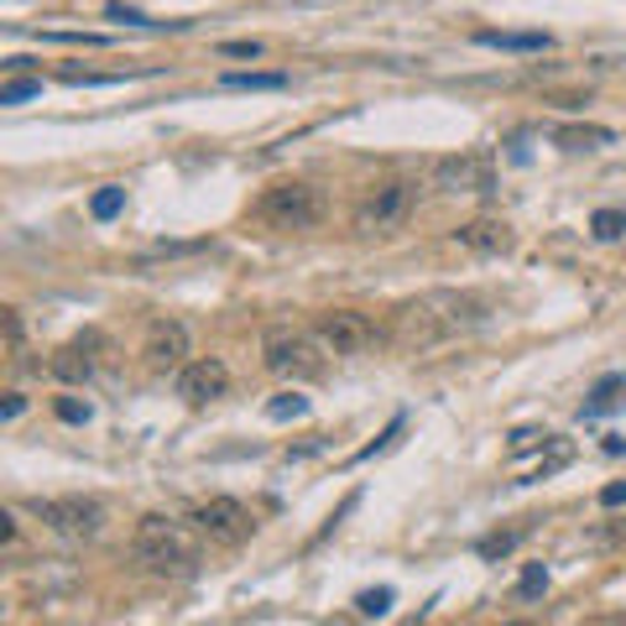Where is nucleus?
Returning a JSON list of instances; mask_svg holds the SVG:
<instances>
[{
  "label": "nucleus",
  "mask_w": 626,
  "mask_h": 626,
  "mask_svg": "<svg viewBox=\"0 0 626 626\" xmlns=\"http://www.w3.org/2000/svg\"><path fill=\"white\" fill-rule=\"evenodd\" d=\"M486 298L475 293H454V288H439V293H423L418 303L397 313V345L408 350H423V345H439L460 330H475L486 319Z\"/></svg>",
  "instance_id": "obj_1"
},
{
  "label": "nucleus",
  "mask_w": 626,
  "mask_h": 626,
  "mask_svg": "<svg viewBox=\"0 0 626 626\" xmlns=\"http://www.w3.org/2000/svg\"><path fill=\"white\" fill-rule=\"evenodd\" d=\"M137 564H147L152 574H194L198 569V528L177 522V517H141L137 528Z\"/></svg>",
  "instance_id": "obj_2"
},
{
  "label": "nucleus",
  "mask_w": 626,
  "mask_h": 626,
  "mask_svg": "<svg viewBox=\"0 0 626 626\" xmlns=\"http://www.w3.org/2000/svg\"><path fill=\"white\" fill-rule=\"evenodd\" d=\"M261 360H267V371L282 376V381H319L324 366H330V350L319 345V334L277 324V330H267V339H261Z\"/></svg>",
  "instance_id": "obj_3"
},
{
  "label": "nucleus",
  "mask_w": 626,
  "mask_h": 626,
  "mask_svg": "<svg viewBox=\"0 0 626 626\" xmlns=\"http://www.w3.org/2000/svg\"><path fill=\"white\" fill-rule=\"evenodd\" d=\"M256 215L267 219L272 230H313V225L324 219V194H319L313 183L288 177V183H272V188L261 194Z\"/></svg>",
  "instance_id": "obj_4"
},
{
  "label": "nucleus",
  "mask_w": 626,
  "mask_h": 626,
  "mask_svg": "<svg viewBox=\"0 0 626 626\" xmlns=\"http://www.w3.org/2000/svg\"><path fill=\"white\" fill-rule=\"evenodd\" d=\"M412 204H418V183H412V177H387V183H376L371 194L360 198L355 230L360 235H391L412 215Z\"/></svg>",
  "instance_id": "obj_5"
},
{
  "label": "nucleus",
  "mask_w": 626,
  "mask_h": 626,
  "mask_svg": "<svg viewBox=\"0 0 626 626\" xmlns=\"http://www.w3.org/2000/svg\"><path fill=\"white\" fill-rule=\"evenodd\" d=\"M313 334H319V345L330 355H366L381 345V330H376V319L355 309H324L313 319Z\"/></svg>",
  "instance_id": "obj_6"
},
{
  "label": "nucleus",
  "mask_w": 626,
  "mask_h": 626,
  "mask_svg": "<svg viewBox=\"0 0 626 626\" xmlns=\"http://www.w3.org/2000/svg\"><path fill=\"white\" fill-rule=\"evenodd\" d=\"M194 528L204 543H215V548H240V543H251V532H256V517L246 501H235V496H215V501H204V507L194 511Z\"/></svg>",
  "instance_id": "obj_7"
},
{
  "label": "nucleus",
  "mask_w": 626,
  "mask_h": 626,
  "mask_svg": "<svg viewBox=\"0 0 626 626\" xmlns=\"http://www.w3.org/2000/svg\"><path fill=\"white\" fill-rule=\"evenodd\" d=\"M110 350V339L99 330H89V334H78V339H68L63 350H53L47 355V376L53 381H68V387H78V381H89V376L99 371V355Z\"/></svg>",
  "instance_id": "obj_8"
},
{
  "label": "nucleus",
  "mask_w": 626,
  "mask_h": 626,
  "mask_svg": "<svg viewBox=\"0 0 626 626\" xmlns=\"http://www.w3.org/2000/svg\"><path fill=\"white\" fill-rule=\"evenodd\" d=\"M37 517L47 528L68 532V538H99V528H105V507L89 501V496H53V501H37Z\"/></svg>",
  "instance_id": "obj_9"
},
{
  "label": "nucleus",
  "mask_w": 626,
  "mask_h": 626,
  "mask_svg": "<svg viewBox=\"0 0 626 626\" xmlns=\"http://www.w3.org/2000/svg\"><path fill=\"white\" fill-rule=\"evenodd\" d=\"M433 183L450 194H490L496 188V168L481 152H460V156H439L433 162Z\"/></svg>",
  "instance_id": "obj_10"
},
{
  "label": "nucleus",
  "mask_w": 626,
  "mask_h": 626,
  "mask_svg": "<svg viewBox=\"0 0 626 626\" xmlns=\"http://www.w3.org/2000/svg\"><path fill=\"white\" fill-rule=\"evenodd\" d=\"M141 355H147L152 371H183V366H188V330H183L177 319H156L152 330H147Z\"/></svg>",
  "instance_id": "obj_11"
},
{
  "label": "nucleus",
  "mask_w": 626,
  "mask_h": 626,
  "mask_svg": "<svg viewBox=\"0 0 626 626\" xmlns=\"http://www.w3.org/2000/svg\"><path fill=\"white\" fill-rule=\"evenodd\" d=\"M225 391H230V371H225V360H215V355L188 360V366L177 371V397H183V402H194V408L215 402V397H225Z\"/></svg>",
  "instance_id": "obj_12"
},
{
  "label": "nucleus",
  "mask_w": 626,
  "mask_h": 626,
  "mask_svg": "<svg viewBox=\"0 0 626 626\" xmlns=\"http://www.w3.org/2000/svg\"><path fill=\"white\" fill-rule=\"evenodd\" d=\"M454 240L470 246V251H481V256H507L511 251V225L507 219L481 215V219H465V225L454 230Z\"/></svg>",
  "instance_id": "obj_13"
},
{
  "label": "nucleus",
  "mask_w": 626,
  "mask_h": 626,
  "mask_svg": "<svg viewBox=\"0 0 626 626\" xmlns=\"http://www.w3.org/2000/svg\"><path fill=\"white\" fill-rule=\"evenodd\" d=\"M553 141H559L564 152H595V147H611L616 137H611L606 126H559Z\"/></svg>",
  "instance_id": "obj_14"
},
{
  "label": "nucleus",
  "mask_w": 626,
  "mask_h": 626,
  "mask_svg": "<svg viewBox=\"0 0 626 626\" xmlns=\"http://www.w3.org/2000/svg\"><path fill=\"white\" fill-rule=\"evenodd\" d=\"M481 47H501V53H543L548 32H481Z\"/></svg>",
  "instance_id": "obj_15"
},
{
  "label": "nucleus",
  "mask_w": 626,
  "mask_h": 626,
  "mask_svg": "<svg viewBox=\"0 0 626 626\" xmlns=\"http://www.w3.org/2000/svg\"><path fill=\"white\" fill-rule=\"evenodd\" d=\"M622 402H626V376H606V381H595V391H590L585 418H601V412L622 408Z\"/></svg>",
  "instance_id": "obj_16"
},
{
  "label": "nucleus",
  "mask_w": 626,
  "mask_h": 626,
  "mask_svg": "<svg viewBox=\"0 0 626 626\" xmlns=\"http://www.w3.org/2000/svg\"><path fill=\"white\" fill-rule=\"evenodd\" d=\"M303 412H309V397H298V391H282V397L267 402V418H272V423H293Z\"/></svg>",
  "instance_id": "obj_17"
},
{
  "label": "nucleus",
  "mask_w": 626,
  "mask_h": 626,
  "mask_svg": "<svg viewBox=\"0 0 626 626\" xmlns=\"http://www.w3.org/2000/svg\"><path fill=\"white\" fill-rule=\"evenodd\" d=\"M590 230H595V240H622L626 209H595V215H590Z\"/></svg>",
  "instance_id": "obj_18"
},
{
  "label": "nucleus",
  "mask_w": 626,
  "mask_h": 626,
  "mask_svg": "<svg viewBox=\"0 0 626 626\" xmlns=\"http://www.w3.org/2000/svg\"><path fill=\"white\" fill-rule=\"evenodd\" d=\"M120 209H126V188H116V183H105V188L89 198V215L95 219H116Z\"/></svg>",
  "instance_id": "obj_19"
},
{
  "label": "nucleus",
  "mask_w": 626,
  "mask_h": 626,
  "mask_svg": "<svg viewBox=\"0 0 626 626\" xmlns=\"http://www.w3.org/2000/svg\"><path fill=\"white\" fill-rule=\"evenodd\" d=\"M517 543H522V528H507V532H490V538H481L475 553H481V559H507Z\"/></svg>",
  "instance_id": "obj_20"
},
{
  "label": "nucleus",
  "mask_w": 626,
  "mask_h": 626,
  "mask_svg": "<svg viewBox=\"0 0 626 626\" xmlns=\"http://www.w3.org/2000/svg\"><path fill=\"white\" fill-rule=\"evenodd\" d=\"M225 89H288V74H225Z\"/></svg>",
  "instance_id": "obj_21"
},
{
  "label": "nucleus",
  "mask_w": 626,
  "mask_h": 626,
  "mask_svg": "<svg viewBox=\"0 0 626 626\" xmlns=\"http://www.w3.org/2000/svg\"><path fill=\"white\" fill-rule=\"evenodd\" d=\"M391 601H397V595H391V585H381V590H366L355 606H360V616H387Z\"/></svg>",
  "instance_id": "obj_22"
},
{
  "label": "nucleus",
  "mask_w": 626,
  "mask_h": 626,
  "mask_svg": "<svg viewBox=\"0 0 626 626\" xmlns=\"http://www.w3.org/2000/svg\"><path fill=\"white\" fill-rule=\"evenodd\" d=\"M42 95V78H11L6 89H0V105H21V99Z\"/></svg>",
  "instance_id": "obj_23"
},
{
  "label": "nucleus",
  "mask_w": 626,
  "mask_h": 626,
  "mask_svg": "<svg viewBox=\"0 0 626 626\" xmlns=\"http://www.w3.org/2000/svg\"><path fill=\"white\" fill-rule=\"evenodd\" d=\"M543 590H548V569L528 564V569H522V580H517V595H528V601H532V595H543Z\"/></svg>",
  "instance_id": "obj_24"
},
{
  "label": "nucleus",
  "mask_w": 626,
  "mask_h": 626,
  "mask_svg": "<svg viewBox=\"0 0 626 626\" xmlns=\"http://www.w3.org/2000/svg\"><path fill=\"white\" fill-rule=\"evenodd\" d=\"M0 324H6V350L21 355V334H26V330H21V313L17 309H0Z\"/></svg>",
  "instance_id": "obj_25"
},
{
  "label": "nucleus",
  "mask_w": 626,
  "mask_h": 626,
  "mask_svg": "<svg viewBox=\"0 0 626 626\" xmlns=\"http://www.w3.org/2000/svg\"><path fill=\"white\" fill-rule=\"evenodd\" d=\"M553 433H543V429H517L511 433V454H528V450H538V444H548Z\"/></svg>",
  "instance_id": "obj_26"
},
{
  "label": "nucleus",
  "mask_w": 626,
  "mask_h": 626,
  "mask_svg": "<svg viewBox=\"0 0 626 626\" xmlns=\"http://www.w3.org/2000/svg\"><path fill=\"white\" fill-rule=\"evenodd\" d=\"M58 418H63V423H89V402H78V397H63V402H58Z\"/></svg>",
  "instance_id": "obj_27"
},
{
  "label": "nucleus",
  "mask_w": 626,
  "mask_h": 626,
  "mask_svg": "<svg viewBox=\"0 0 626 626\" xmlns=\"http://www.w3.org/2000/svg\"><path fill=\"white\" fill-rule=\"evenodd\" d=\"M219 53H225V58H261V42H219Z\"/></svg>",
  "instance_id": "obj_28"
},
{
  "label": "nucleus",
  "mask_w": 626,
  "mask_h": 626,
  "mask_svg": "<svg viewBox=\"0 0 626 626\" xmlns=\"http://www.w3.org/2000/svg\"><path fill=\"white\" fill-rule=\"evenodd\" d=\"M626 501V481H611L606 490H601V507H622Z\"/></svg>",
  "instance_id": "obj_29"
},
{
  "label": "nucleus",
  "mask_w": 626,
  "mask_h": 626,
  "mask_svg": "<svg viewBox=\"0 0 626 626\" xmlns=\"http://www.w3.org/2000/svg\"><path fill=\"white\" fill-rule=\"evenodd\" d=\"M110 17H116V21H131V26H156V21H147L141 11H131V6H110Z\"/></svg>",
  "instance_id": "obj_30"
},
{
  "label": "nucleus",
  "mask_w": 626,
  "mask_h": 626,
  "mask_svg": "<svg viewBox=\"0 0 626 626\" xmlns=\"http://www.w3.org/2000/svg\"><path fill=\"white\" fill-rule=\"evenodd\" d=\"M21 408H26V397H21V391H6V402H0V418H21Z\"/></svg>",
  "instance_id": "obj_31"
},
{
  "label": "nucleus",
  "mask_w": 626,
  "mask_h": 626,
  "mask_svg": "<svg viewBox=\"0 0 626 626\" xmlns=\"http://www.w3.org/2000/svg\"><path fill=\"white\" fill-rule=\"evenodd\" d=\"M0 538H6V543H17V517H11V511L0 517Z\"/></svg>",
  "instance_id": "obj_32"
},
{
  "label": "nucleus",
  "mask_w": 626,
  "mask_h": 626,
  "mask_svg": "<svg viewBox=\"0 0 626 626\" xmlns=\"http://www.w3.org/2000/svg\"><path fill=\"white\" fill-rule=\"evenodd\" d=\"M585 626H626V611H616V616H590Z\"/></svg>",
  "instance_id": "obj_33"
},
{
  "label": "nucleus",
  "mask_w": 626,
  "mask_h": 626,
  "mask_svg": "<svg viewBox=\"0 0 626 626\" xmlns=\"http://www.w3.org/2000/svg\"><path fill=\"white\" fill-rule=\"evenodd\" d=\"M507 626H538V622H507Z\"/></svg>",
  "instance_id": "obj_34"
}]
</instances>
